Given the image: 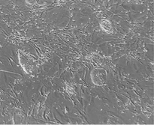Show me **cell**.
Instances as JSON below:
<instances>
[{"label":"cell","instance_id":"cell-1","mask_svg":"<svg viewBox=\"0 0 154 125\" xmlns=\"http://www.w3.org/2000/svg\"><path fill=\"white\" fill-rule=\"evenodd\" d=\"M107 73L104 69L96 68L92 71L91 79L96 85H103L106 82Z\"/></svg>","mask_w":154,"mask_h":125},{"label":"cell","instance_id":"cell-2","mask_svg":"<svg viewBox=\"0 0 154 125\" xmlns=\"http://www.w3.org/2000/svg\"><path fill=\"white\" fill-rule=\"evenodd\" d=\"M20 55H22V58H20V60H23V61H26V64H21V65H22L24 69H25L26 67V70L27 73H28V71H29L30 68H31V67H32V62H31V60L29 59V57L27 56V55H24V54H22V55H21V54H20Z\"/></svg>","mask_w":154,"mask_h":125}]
</instances>
